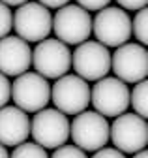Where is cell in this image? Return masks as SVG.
Wrapping results in <instances>:
<instances>
[{
  "label": "cell",
  "mask_w": 148,
  "mask_h": 158,
  "mask_svg": "<svg viewBox=\"0 0 148 158\" xmlns=\"http://www.w3.org/2000/svg\"><path fill=\"white\" fill-rule=\"evenodd\" d=\"M32 66L36 73L49 79H58L71 68V51L56 38H45L32 51Z\"/></svg>",
  "instance_id": "cell-10"
},
{
  "label": "cell",
  "mask_w": 148,
  "mask_h": 158,
  "mask_svg": "<svg viewBox=\"0 0 148 158\" xmlns=\"http://www.w3.org/2000/svg\"><path fill=\"white\" fill-rule=\"evenodd\" d=\"M109 121L99 113L83 111L75 115L73 123L69 124V137L81 151L96 152L103 149L109 141Z\"/></svg>",
  "instance_id": "cell-6"
},
{
  "label": "cell",
  "mask_w": 148,
  "mask_h": 158,
  "mask_svg": "<svg viewBox=\"0 0 148 158\" xmlns=\"http://www.w3.org/2000/svg\"><path fill=\"white\" fill-rule=\"evenodd\" d=\"M111 68L122 83H139L148 75V51L141 44H124L111 56Z\"/></svg>",
  "instance_id": "cell-12"
},
{
  "label": "cell",
  "mask_w": 148,
  "mask_h": 158,
  "mask_svg": "<svg viewBox=\"0 0 148 158\" xmlns=\"http://www.w3.org/2000/svg\"><path fill=\"white\" fill-rule=\"evenodd\" d=\"M92 32L96 34V42L107 49L120 47L131 36V19L122 8L107 6L92 19Z\"/></svg>",
  "instance_id": "cell-1"
},
{
  "label": "cell",
  "mask_w": 148,
  "mask_h": 158,
  "mask_svg": "<svg viewBox=\"0 0 148 158\" xmlns=\"http://www.w3.org/2000/svg\"><path fill=\"white\" fill-rule=\"evenodd\" d=\"M133 158H148V152L146 151H139V152L133 154Z\"/></svg>",
  "instance_id": "cell-27"
},
{
  "label": "cell",
  "mask_w": 148,
  "mask_h": 158,
  "mask_svg": "<svg viewBox=\"0 0 148 158\" xmlns=\"http://www.w3.org/2000/svg\"><path fill=\"white\" fill-rule=\"evenodd\" d=\"M71 66L84 81H99L111 70V53L98 42H83L71 53Z\"/></svg>",
  "instance_id": "cell-11"
},
{
  "label": "cell",
  "mask_w": 148,
  "mask_h": 158,
  "mask_svg": "<svg viewBox=\"0 0 148 158\" xmlns=\"http://www.w3.org/2000/svg\"><path fill=\"white\" fill-rule=\"evenodd\" d=\"M92 158H126V154H122V152H120V151H116V149L103 147V149L96 151Z\"/></svg>",
  "instance_id": "cell-23"
},
{
  "label": "cell",
  "mask_w": 148,
  "mask_h": 158,
  "mask_svg": "<svg viewBox=\"0 0 148 158\" xmlns=\"http://www.w3.org/2000/svg\"><path fill=\"white\" fill-rule=\"evenodd\" d=\"M146 23H148V11H146V8H142V10L137 11L135 19L131 21V34L137 38V42L141 45L148 44V28H146Z\"/></svg>",
  "instance_id": "cell-16"
},
{
  "label": "cell",
  "mask_w": 148,
  "mask_h": 158,
  "mask_svg": "<svg viewBox=\"0 0 148 158\" xmlns=\"http://www.w3.org/2000/svg\"><path fill=\"white\" fill-rule=\"evenodd\" d=\"M0 2L6 4L8 8H10V6H17V8H19V6H23V4H26V2H30V0H0Z\"/></svg>",
  "instance_id": "cell-25"
},
{
  "label": "cell",
  "mask_w": 148,
  "mask_h": 158,
  "mask_svg": "<svg viewBox=\"0 0 148 158\" xmlns=\"http://www.w3.org/2000/svg\"><path fill=\"white\" fill-rule=\"evenodd\" d=\"M129 106H133L135 115H139L141 118L148 117V83H146V79L135 83V89L129 92Z\"/></svg>",
  "instance_id": "cell-15"
},
{
  "label": "cell",
  "mask_w": 148,
  "mask_h": 158,
  "mask_svg": "<svg viewBox=\"0 0 148 158\" xmlns=\"http://www.w3.org/2000/svg\"><path fill=\"white\" fill-rule=\"evenodd\" d=\"M51 100L54 109L64 115H79L90 106V87L75 73H66L51 87Z\"/></svg>",
  "instance_id": "cell-5"
},
{
  "label": "cell",
  "mask_w": 148,
  "mask_h": 158,
  "mask_svg": "<svg viewBox=\"0 0 148 158\" xmlns=\"http://www.w3.org/2000/svg\"><path fill=\"white\" fill-rule=\"evenodd\" d=\"M30 135L34 143L47 149H58L66 145L69 137V121L58 109H41L30 121Z\"/></svg>",
  "instance_id": "cell-3"
},
{
  "label": "cell",
  "mask_w": 148,
  "mask_h": 158,
  "mask_svg": "<svg viewBox=\"0 0 148 158\" xmlns=\"http://www.w3.org/2000/svg\"><path fill=\"white\" fill-rule=\"evenodd\" d=\"M51 158H88L84 151H81L75 145H62L58 149H54Z\"/></svg>",
  "instance_id": "cell-19"
},
{
  "label": "cell",
  "mask_w": 148,
  "mask_h": 158,
  "mask_svg": "<svg viewBox=\"0 0 148 158\" xmlns=\"http://www.w3.org/2000/svg\"><path fill=\"white\" fill-rule=\"evenodd\" d=\"M69 2V0H38V4H41L43 8H47V10H51V8H56V10H60L62 6H66Z\"/></svg>",
  "instance_id": "cell-24"
},
{
  "label": "cell",
  "mask_w": 148,
  "mask_h": 158,
  "mask_svg": "<svg viewBox=\"0 0 148 158\" xmlns=\"http://www.w3.org/2000/svg\"><path fill=\"white\" fill-rule=\"evenodd\" d=\"M90 104L101 117L116 118L122 113H127L129 89L116 77H103L90 89Z\"/></svg>",
  "instance_id": "cell-8"
},
{
  "label": "cell",
  "mask_w": 148,
  "mask_h": 158,
  "mask_svg": "<svg viewBox=\"0 0 148 158\" xmlns=\"http://www.w3.org/2000/svg\"><path fill=\"white\" fill-rule=\"evenodd\" d=\"M0 158H10V154H8V149H6L4 145H0Z\"/></svg>",
  "instance_id": "cell-26"
},
{
  "label": "cell",
  "mask_w": 148,
  "mask_h": 158,
  "mask_svg": "<svg viewBox=\"0 0 148 158\" xmlns=\"http://www.w3.org/2000/svg\"><path fill=\"white\" fill-rule=\"evenodd\" d=\"M118 6L126 11V10H131V11H139L142 8H146L148 0H116Z\"/></svg>",
  "instance_id": "cell-22"
},
{
  "label": "cell",
  "mask_w": 148,
  "mask_h": 158,
  "mask_svg": "<svg viewBox=\"0 0 148 158\" xmlns=\"http://www.w3.org/2000/svg\"><path fill=\"white\" fill-rule=\"evenodd\" d=\"M32 66V49L25 40L6 36L0 40V73L19 77Z\"/></svg>",
  "instance_id": "cell-13"
},
{
  "label": "cell",
  "mask_w": 148,
  "mask_h": 158,
  "mask_svg": "<svg viewBox=\"0 0 148 158\" xmlns=\"http://www.w3.org/2000/svg\"><path fill=\"white\" fill-rule=\"evenodd\" d=\"M53 32L58 42L79 45L88 42V36L92 34V17L77 4H66L53 17Z\"/></svg>",
  "instance_id": "cell-7"
},
{
  "label": "cell",
  "mask_w": 148,
  "mask_h": 158,
  "mask_svg": "<svg viewBox=\"0 0 148 158\" xmlns=\"http://www.w3.org/2000/svg\"><path fill=\"white\" fill-rule=\"evenodd\" d=\"M109 139L122 154H135L148 143V124L135 113H122L109 126Z\"/></svg>",
  "instance_id": "cell-4"
},
{
  "label": "cell",
  "mask_w": 148,
  "mask_h": 158,
  "mask_svg": "<svg viewBox=\"0 0 148 158\" xmlns=\"http://www.w3.org/2000/svg\"><path fill=\"white\" fill-rule=\"evenodd\" d=\"M13 30L26 44H40L53 30V15L38 2H26L13 13Z\"/></svg>",
  "instance_id": "cell-9"
},
{
  "label": "cell",
  "mask_w": 148,
  "mask_h": 158,
  "mask_svg": "<svg viewBox=\"0 0 148 158\" xmlns=\"http://www.w3.org/2000/svg\"><path fill=\"white\" fill-rule=\"evenodd\" d=\"M30 135V117L15 106L0 107V145L17 147Z\"/></svg>",
  "instance_id": "cell-14"
},
{
  "label": "cell",
  "mask_w": 148,
  "mask_h": 158,
  "mask_svg": "<svg viewBox=\"0 0 148 158\" xmlns=\"http://www.w3.org/2000/svg\"><path fill=\"white\" fill-rule=\"evenodd\" d=\"M111 0H77V6L86 11H99L109 6Z\"/></svg>",
  "instance_id": "cell-21"
},
{
  "label": "cell",
  "mask_w": 148,
  "mask_h": 158,
  "mask_svg": "<svg viewBox=\"0 0 148 158\" xmlns=\"http://www.w3.org/2000/svg\"><path fill=\"white\" fill-rule=\"evenodd\" d=\"M10 98H11V83L4 73H0V107L8 106Z\"/></svg>",
  "instance_id": "cell-20"
},
{
  "label": "cell",
  "mask_w": 148,
  "mask_h": 158,
  "mask_svg": "<svg viewBox=\"0 0 148 158\" xmlns=\"http://www.w3.org/2000/svg\"><path fill=\"white\" fill-rule=\"evenodd\" d=\"M10 158H49L47 151L40 145H36V143H21V145H17L13 149V152L10 154Z\"/></svg>",
  "instance_id": "cell-17"
},
{
  "label": "cell",
  "mask_w": 148,
  "mask_h": 158,
  "mask_svg": "<svg viewBox=\"0 0 148 158\" xmlns=\"http://www.w3.org/2000/svg\"><path fill=\"white\" fill-rule=\"evenodd\" d=\"M11 100L15 107L28 113H38L51 100V85L36 72H25L11 83Z\"/></svg>",
  "instance_id": "cell-2"
},
{
  "label": "cell",
  "mask_w": 148,
  "mask_h": 158,
  "mask_svg": "<svg viewBox=\"0 0 148 158\" xmlns=\"http://www.w3.org/2000/svg\"><path fill=\"white\" fill-rule=\"evenodd\" d=\"M11 28H13V13L6 4L0 2V40L6 38Z\"/></svg>",
  "instance_id": "cell-18"
}]
</instances>
